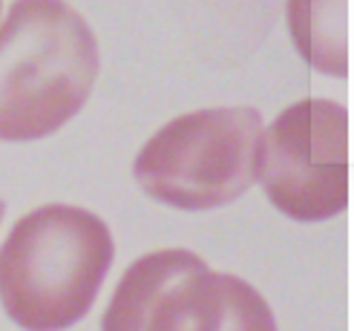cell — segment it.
Instances as JSON below:
<instances>
[{
  "mask_svg": "<svg viewBox=\"0 0 354 331\" xmlns=\"http://www.w3.org/2000/svg\"><path fill=\"white\" fill-rule=\"evenodd\" d=\"M113 259L115 239L98 214L41 205L0 245V305L24 331H66L90 314Z\"/></svg>",
  "mask_w": 354,
  "mask_h": 331,
  "instance_id": "cell-1",
  "label": "cell"
},
{
  "mask_svg": "<svg viewBox=\"0 0 354 331\" xmlns=\"http://www.w3.org/2000/svg\"><path fill=\"white\" fill-rule=\"evenodd\" d=\"M93 26L66 0H15L0 21V142H41L69 124L98 81Z\"/></svg>",
  "mask_w": 354,
  "mask_h": 331,
  "instance_id": "cell-2",
  "label": "cell"
},
{
  "mask_svg": "<svg viewBox=\"0 0 354 331\" xmlns=\"http://www.w3.org/2000/svg\"><path fill=\"white\" fill-rule=\"evenodd\" d=\"M262 115L254 107H205L170 118L133 159V179L173 211L202 214L257 185Z\"/></svg>",
  "mask_w": 354,
  "mask_h": 331,
  "instance_id": "cell-3",
  "label": "cell"
},
{
  "mask_svg": "<svg viewBox=\"0 0 354 331\" xmlns=\"http://www.w3.org/2000/svg\"><path fill=\"white\" fill-rule=\"evenodd\" d=\"M257 185L294 222L340 216L348 207V110L303 98L262 124Z\"/></svg>",
  "mask_w": 354,
  "mask_h": 331,
  "instance_id": "cell-4",
  "label": "cell"
},
{
  "mask_svg": "<svg viewBox=\"0 0 354 331\" xmlns=\"http://www.w3.org/2000/svg\"><path fill=\"white\" fill-rule=\"evenodd\" d=\"M225 308V271H214L187 248H162L121 274L101 331H219Z\"/></svg>",
  "mask_w": 354,
  "mask_h": 331,
  "instance_id": "cell-5",
  "label": "cell"
},
{
  "mask_svg": "<svg viewBox=\"0 0 354 331\" xmlns=\"http://www.w3.org/2000/svg\"><path fill=\"white\" fill-rule=\"evenodd\" d=\"M291 41L311 69L328 78L348 75V0H288Z\"/></svg>",
  "mask_w": 354,
  "mask_h": 331,
  "instance_id": "cell-6",
  "label": "cell"
},
{
  "mask_svg": "<svg viewBox=\"0 0 354 331\" xmlns=\"http://www.w3.org/2000/svg\"><path fill=\"white\" fill-rule=\"evenodd\" d=\"M219 331H279L271 305L242 276L227 274V308Z\"/></svg>",
  "mask_w": 354,
  "mask_h": 331,
  "instance_id": "cell-7",
  "label": "cell"
},
{
  "mask_svg": "<svg viewBox=\"0 0 354 331\" xmlns=\"http://www.w3.org/2000/svg\"><path fill=\"white\" fill-rule=\"evenodd\" d=\"M3 211H6V205H3V199H0V222H3Z\"/></svg>",
  "mask_w": 354,
  "mask_h": 331,
  "instance_id": "cell-8",
  "label": "cell"
},
{
  "mask_svg": "<svg viewBox=\"0 0 354 331\" xmlns=\"http://www.w3.org/2000/svg\"><path fill=\"white\" fill-rule=\"evenodd\" d=\"M0 3H3V0H0Z\"/></svg>",
  "mask_w": 354,
  "mask_h": 331,
  "instance_id": "cell-9",
  "label": "cell"
}]
</instances>
